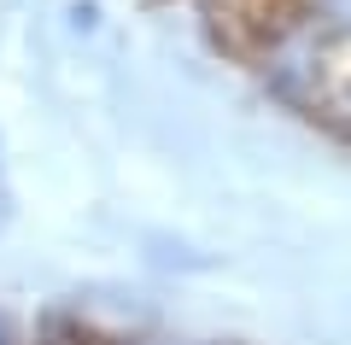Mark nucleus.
Instances as JSON below:
<instances>
[{
    "mask_svg": "<svg viewBox=\"0 0 351 345\" xmlns=\"http://www.w3.org/2000/svg\"><path fill=\"white\" fill-rule=\"evenodd\" d=\"M287 18H299L322 47H351V0H293Z\"/></svg>",
    "mask_w": 351,
    "mask_h": 345,
    "instance_id": "f257e3e1",
    "label": "nucleus"
},
{
    "mask_svg": "<svg viewBox=\"0 0 351 345\" xmlns=\"http://www.w3.org/2000/svg\"><path fill=\"white\" fill-rule=\"evenodd\" d=\"M6 222H12V193H0V235H6Z\"/></svg>",
    "mask_w": 351,
    "mask_h": 345,
    "instance_id": "7ed1b4c3",
    "label": "nucleus"
},
{
    "mask_svg": "<svg viewBox=\"0 0 351 345\" xmlns=\"http://www.w3.org/2000/svg\"><path fill=\"white\" fill-rule=\"evenodd\" d=\"M0 345H18V328H12V316L0 310Z\"/></svg>",
    "mask_w": 351,
    "mask_h": 345,
    "instance_id": "f03ea898",
    "label": "nucleus"
}]
</instances>
